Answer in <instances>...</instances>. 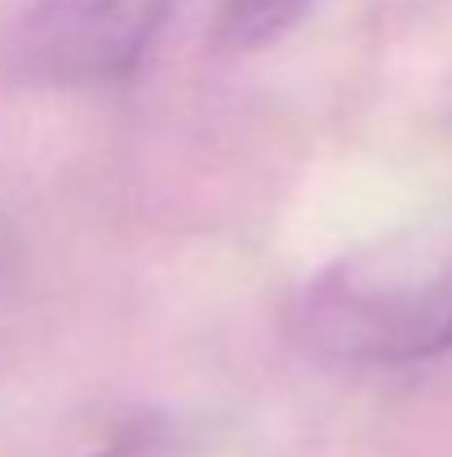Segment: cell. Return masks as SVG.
Masks as SVG:
<instances>
[{"mask_svg":"<svg viewBox=\"0 0 452 457\" xmlns=\"http://www.w3.org/2000/svg\"><path fill=\"white\" fill-rule=\"evenodd\" d=\"M173 0H31L13 36L27 80L103 89L129 80L155 45Z\"/></svg>","mask_w":452,"mask_h":457,"instance_id":"2","label":"cell"},{"mask_svg":"<svg viewBox=\"0 0 452 457\" xmlns=\"http://www.w3.org/2000/svg\"><path fill=\"white\" fill-rule=\"evenodd\" d=\"M315 4L319 0H222L209 40L218 54H262L306 22Z\"/></svg>","mask_w":452,"mask_h":457,"instance_id":"3","label":"cell"},{"mask_svg":"<svg viewBox=\"0 0 452 457\" xmlns=\"http://www.w3.org/2000/svg\"><path fill=\"white\" fill-rule=\"evenodd\" d=\"M306 355L337 369H413L452 351V213L404 222L328 262L289 311Z\"/></svg>","mask_w":452,"mask_h":457,"instance_id":"1","label":"cell"},{"mask_svg":"<svg viewBox=\"0 0 452 457\" xmlns=\"http://www.w3.org/2000/svg\"><path fill=\"white\" fill-rule=\"evenodd\" d=\"M98 457H200V453L173 427H134L120 440H111Z\"/></svg>","mask_w":452,"mask_h":457,"instance_id":"4","label":"cell"}]
</instances>
